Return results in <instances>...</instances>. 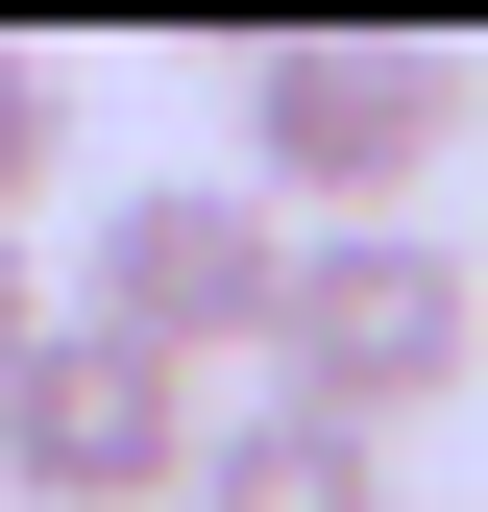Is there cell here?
I'll list each match as a JSON object with an SVG mask.
<instances>
[{"label": "cell", "instance_id": "6da1fadb", "mask_svg": "<svg viewBox=\"0 0 488 512\" xmlns=\"http://www.w3.org/2000/svg\"><path fill=\"white\" fill-rule=\"evenodd\" d=\"M244 366H269V415H318V439H415L488 366V269L440 220H342V244L269 269V342H244Z\"/></svg>", "mask_w": 488, "mask_h": 512}, {"label": "cell", "instance_id": "7a4b0ae2", "mask_svg": "<svg viewBox=\"0 0 488 512\" xmlns=\"http://www.w3.org/2000/svg\"><path fill=\"white\" fill-rule=\"evenodd\" d=\"M440 147H464V49L440 25H269V49H244V196H269L293 244L415 220Z\"/></svg>", "mask_w": 488, "mask_h": 512}, {"label": "cell", "instance_id": "3957f363", "mask_svg": "<svg viewBox=\"0 0 488 512\" xmlns=\"http://www.w3.org/2000/svg\"><path fill=\"white\" fill-rule=\"evenodd\" d=\"M269 269H293V220L244 196V171H147V196H98V220H74V293H49V317L196 391V366L269 342Z\"/></svg>", "mask_w": 488, "mask_h": 512}, {"label": "cell", "instance_id": "277c9868", "mask_svg": "<svg viewBox=\"0 0 488 512\" xmlns=\"http://www.w3.org/2000/svg\"><path fill=\"white\" fill-rule=\"evenodd\" d=\"M171 488H196V391L49 317L0 366V512H171Z\"/></svg>", "mask_w": 488, "mask_h": 512}, {"label": "cell", "instance_id": "5b68a950", "mask_svg": "<svg viewBox=\"0 0 488 512\" xmlns=\"http://www.w3.org/2000/svg\"><path fill=\"white\" fill-rule=\"evenodd\" d=\"M171 512H415V488H391V439H318V415L244 391V415H196V488Z\"/></svg>", "mask_w": 488, "mask_h": 512}, {"label": "cell", "instance_id": "8992f818", "mask_svg": "<svg viewBox=\"0 0 488 512\" xmlns=\"http://www.w3.org/2000/svg\"><path fill=\"white\" fill-rule=\"evenodd\" d=\"M49 196H74V49H49V25H0V244H25Z\"/></svg>", "mask_w": 488, "mask_h": 512}, {"label": "cell", "instance_id": "52a82bcc", "mask_svg": "<svg viewBox=\"0 0 488 512\" xmlns=\"http://www.w3.org/2000/svg\"><path fill=\"white\" fill-rule=\"evenodd\" d=\"M25 342H49V269H25V244H0V366H25Z\"/></svg>", "mask_w": 488, "mask_h": 512}, {"label": "cell", "instance_id": "ba28073f", "mask_svg": "<svg viewBox=\"0 0 488 512\" xmlns=\"http://www.w3.org/2000/svg\"><path fill=\"white\" fill-rule=\"evenodd\" d=\"M464 122H488V49H464Z\"/></svg>", "mask_w": 488, "mask_h": 512}]
</instances>
